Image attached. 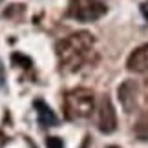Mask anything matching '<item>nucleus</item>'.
Returning <instances> with one entry per match:
<instances>
[{
    "mask_svg": "<svg viewBox=\"0 0 148 148\" xmlns=\"http://www.w3.org/2000/svg\"><path fill=\"white\" fill-rule=\"evenodd\" d=\"M95 38L88 31H77L68 35L66 38L57 42V59L62 70L66 71H77L84 62L88 60L90 53L93 49Z\"/></svg>",
    "mask_w": 148,
    "mask_h": 148,
    "instance_id": "obj_1",
    "label": "nucleus"
},
{
    "mask_svg": "<svg viewBox=\"0 0 148 148\" xmlns=\"http://www.w3.org/2000/svg\"><path fill=\"white\" fill-rule=\"evenodd\" d=\"M93 108H95V97L92 90L77 88L64 95V115L70 121L90 117Z\"/></svg>",
    "mask_w": 148,
    "mask_h": 148,
    "instance_id": "obj_2",
    "label": "nucleus"
},
{
    "mask_svg": "<svg viewBox=\"0 0 148 148\" xmlns=\"http://www.w3.org/2000/svg\"><path fill=\"white\" fill-rule=\"evenodd\" d=\"M106 9L108 8L104 0H71L68 13L81 22H93L101 18L106 13Z\"/></svg>",
    "mask_w": 148,
    "mask_h": 148,
    "instance_id": "obj_3",
    "label": "nucleus"
},
{
    "mask_svg": "<svg viewBox=\"0 0 148 148\" xmlns=\"http://www.w3.org/2000/svg\"><path fill=\"white\" fill-rule=\"evenodd\" d=\"M97 126L101 132L104 134H112L117 128V115H115V108H113L112 101L108 95L101 99L99 104V119H97Z\"/></svg>",
    "mask_w": 148,
    "mask_h": 148,
    "instance_id": "obj_4",
    "label": "nucleus"
},
{
    "mask_svg": "<svg viewBox=\"0 0 148 148\" xmlns=\"http://www.w3.org/2000/svg\"><path fill=\"white\" fill-rule=\"evenodd\" d=\"M137 97H139V88L135 81H126L119 86V101L126 112H134L137 106Z\"/></svg>",
    "mask_w": 148,
    "mask_h": 148,
    "instance_id": "obj_5",
    "label": "nucleus"
},
{
    "mask_svg": "<svg viewBox=\"0 0 148 148\" xmlns=\"http://www.w3.org/2000/svg\"><path fill=\"white\" fill-rule=\"evenodd\" d=\"M126 68L134 73H148V44H143L132 51L126 60Z\"/></svg>",
    "mask_w": 148,
    "mask_h": 148,
    "instance_id": "obj_6",
    "label": "nucleus"
},
{
    "mask_svg": "<svg viewBox=\"0 0 148 148\" xmlns=\"http://www.w3.org/2000/svg\"><path fill=\"white\" fill-rule=\"evenodd\" d=\"M35 110L38 113V123L42 126H55L57 124V115L44 101H35Z\"/></svg>",
    "mask_w": 148,
    "mask_h": 148,
    "instance_id": "obj_7",
    "label": "nucleus"
},
{
    "mask_svg": "<svg viewBox=\"0 0 148 148\" xmlns=\"http://www.w3.org/2000/svg\"><path fill=\"white\" fill-rule=\"evenodd\" d=\"M134 134H135L137 139L148 141V113L139 117V121L135 123V126H134Z\"/></svg>",
    "mask_w": 148,
    "mask_h": 148,
    "instance_id": "obj_8",
    "label": "nucleus"
},
{
    "mask_svg": "<svg viewBox=\"0 0 148 148\" xmlns=\"http://www.w3.org/2000/svg\"><path fill=\"white\" fill-rule=\"evenodd\" d=\"M48 148H62V141L59 137H49L48 139Z\"/></svg>",
    "mask_w": 148,
    "mask_h": 148,
    "instance_id": "obj_9",
    "label": "nucleus"
},
{
    "mask_svg": "<svg viewBox=\"0 0 148 148\" xmlns=\"http://www.w3.org/2000/svg\"><path fill=\"white\" fill-rule=\"evenodd\" d=\"M4 82H5V73H4V66H2V62H0V88L4 86Z\"/></svg>",
    "mask_w": 148,
    "mask_h": 148,
    "instance_id": "obj_10",
    "label": "nucleus"
},
{
    "mask_svg": "<svg viewBox=\"0 0 148 148\" xmlns=\"http://www.w3.org/2000/svg\"><path fill=\"white\" fill-rule=\"evenodd\" d=\"M112 148H117V146H112Z\"/></svg>",
    "mask_w": 148,
    "mask_h": 148,
    "instance_id": "obj_11",
    "label": "nucleus"
}]
</instances>
